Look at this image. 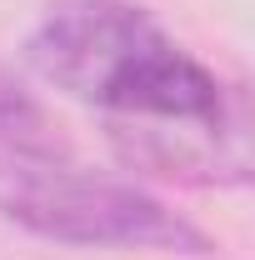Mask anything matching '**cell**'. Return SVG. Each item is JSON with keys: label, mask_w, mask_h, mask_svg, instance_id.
I'll list each match as a JSON object with an SVG mask.
<instances>
[{"label": "cell", "mask_w": 255, "mask_h": 260, "mask_svg": "<svg viewBox=\"0 0 255 260\" xmlns=\"http://www.w3.org/2000/svg\"><path fill=\"white\" fill-rule=\"evenodd\" d=\"M30 70L105 115L130 170L175 185H245V105L135 0H45L25 35Z\"/></svg>", "instance_id": "cell-1"}, {"label": "cell", "mask_w": 255, "mask_h": 260, "mask_svg": "<svg viewBox=\"0 0 255 260\" xmlns=\"http://www.w3.org/2000/svg\"><path fill=\"white\" fill-rule=\"evenodd\" d=\"M0 220L55 245H110L155 255H215V240L135 180L80 170L65 155L0 150Z\"/></svg>", "instance_id": "cell-2"}, {"label": "cell", "mask_w": 255, "mask_h": 260, "mask_svg": "<svg viewBox=\"0 0 255 260\" xmlns=\"http://www.w3.org/2000/svg\"><path fill=\"white\" fill-rule=\"evenodd\" d=\"M0 150L10 155H65V140L40 100L0 65Z\"/></svg>", "instance_id": "cell-3"}]
</instances>
